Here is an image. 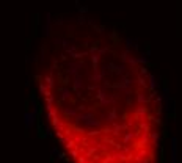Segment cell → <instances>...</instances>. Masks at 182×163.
<instances>
[{"label":"cell","instance_id":"6da1fadb","mask_svg":"<svg viewBox=\"0 0 182 163\" xmlns=\"http://www.w3.org/2000/svg\"><path fill=\"white\" fill-rule=\"evenodd\" d=\"M57 140L72 163H159L160 102L145 61L85 17L50 24L38 75Z\"/></svg>","mask_w":182,"mask_h":163}]
</instances>
